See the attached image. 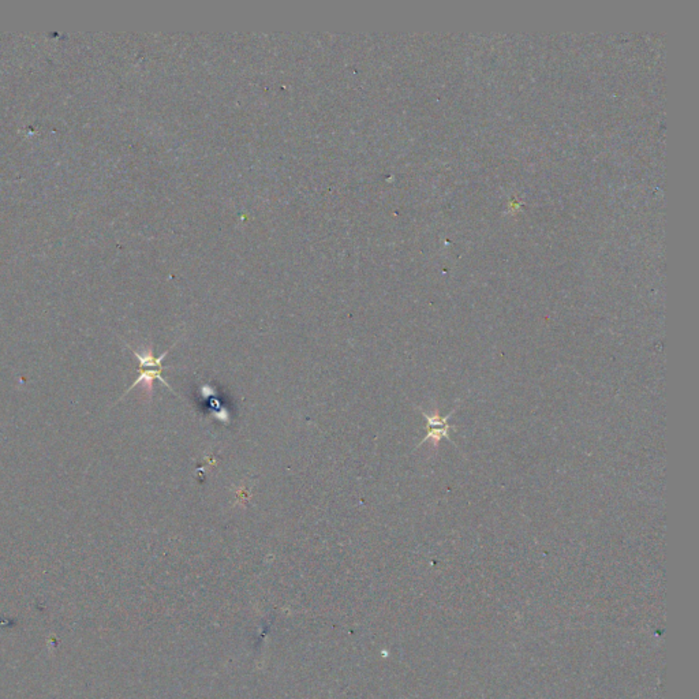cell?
I'll list each match as a JSON object with an SVG mask.
<instances>
[{
  "label": "cell",
  "instance_id": "1",
  "mask_svg": "<svg viewBox=\"0 0 699 699\" xmlns=\"http://www.w3.org/2000/svg\"><path fill=\"white\" fill-rule=\"evenodd\" d=\"M175 344H176V343H175ZM175 344H172L171 347H170V350H171L172 347H175ZM126 347H127V348H129V350H130V351L134 354V357L139 359V362H140V368H139V377H137V380H136V381H134V383L130 386V388L126 391L125 395H124V396H122L119 401H122V399L125 398L126 395H127V393H129L131 389L136 388L139 384H144V387H145V391H146L148 396H149V398H152V395H154V381H155V380H160V381H161V383H163V384H164L167 388L171 391L172 393H175V392H174V389L171 388V386H170V384H169V383H167V381H166V380L161 377V373H163V371H164V366H163V359L167 357V354L170 353V350H167V351H166V353H163L161 356L156 357L155 354H154V347H152V346H151L149 348H145L142 353L137 351V350H134V348H131V347H130V344H127V343H126Z\"/></svg>",
  "mask_w": 699,
  "mask_h": 699
},
{
  "label": "cell",
  "instance_id": "2",
  "mask_svg": "<svg viewBox=\"0 0 699 699\" xmlns=\"http://www.w3.org/2000/svg\"><path fill=\"white\" fill-rule=\"evenodd\" d=\"M452 414H453V411L451 413L450 416H447V417L441 418V417H440L437 413H435L433 416H429V414H426V413H423V411H422V416H423V417H425V420H426L428 433H426V436H425V438L422 440V443H420V446H418V447H421V446H422V444H423L426 440H433V441L437 443V441H440V440H441V438H444V437H446V438H448L451 443H452V440L450 438V429H453L455 426H451L450 423H448V420H450V417L452 416Z\"/></svg>",
  "mask_w": 699,
  "mask_h": 699
}]
</instances>
